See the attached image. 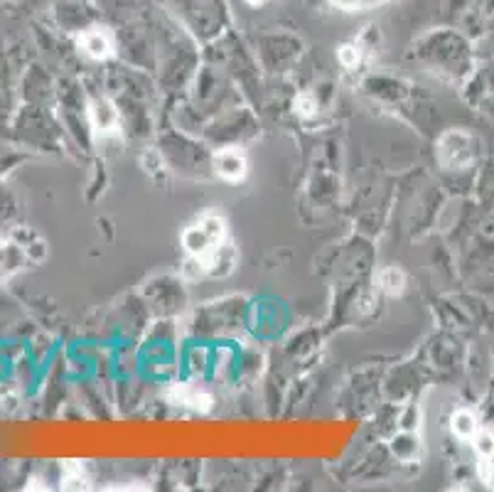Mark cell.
<instances>
[{
  "label": "cell",
  "mask_w": 494,
  "mask_h": 492,
  "mask_svg": "<svg viewBox=\"0 0 494 492\" xmlns=\"http://www.w3.org/2000/svg\"><path fill=\"white\" fill-rule=\"evenodd\" d=\"M337 8L347 10V13H357V10H372L379 8V5L388 3V0H332Z\"/></svg>",
  "instance_id": "30bf717a"
},
{
  "label": "cell",
  "mask_w": 494,
  "mask_h": 492,
  "mask_svg": "<svg viewBox=\"0 0 494 492\" xmlns=\"http://www.w3.org/2000/svg\"><path fill=\"white\" fill-rule=\"evenodd\" d=\"M296 111L300 113V116L310 118L317 113V99L312 96V94H300V96L296 99Z\"/></svg>",
  "instance_id": "7c38bea8"
},
{
  "label": "cell",
  "mask_w": 494,
  "mask_h": 492,
  "mask_svg": "<svg viewBox=\"0 0 494 492\" xmlns=\"http://www.w3.org/2000/svg\"><path fill=\"white\" fill-rule=\"evenodd\" d=\"M89 116H91V126L96 128V133H101V136H113V133H118L121 116H118V108L113 106L108 99L94 101L91 108H89Z\"/></svg>",
  "instance_id": "5b68a950"
},
{
  "label": "cell",
  "mask_w": 494,
  "mask_h": 492,
  "mask_svg": "<svg viewBox=\"0 0 494 492\" xmlns=\"http://www.w3.org/2000/svg\"><path fill=\"white\" fill-rule=\"evenodd\" d=\"M452 431H455V436H460L462 441H472L477 434V419L472 411H457L455 416H452Z\"/></svg>",
  "instance_id": "52a82bcc"
},
{
  "label": "cell",
  "mask_w": 494,
  "mask_h": 492,
  "mask_svg": "<svg viewBox=\"0 0 494 492\" xmlns=\"http://www.w3.org/2000/svg\"><path fill=\"white\" fill-rule=\"evenodd\" d=\"M246 3H248V5H253V8H258V5H263V3H266V0H246Z\"/></svg>",
  "instance_id": "4fadbf2b"
},
{
  "label": "cell",
  "mask_w": 494,
  "mask_h": 492,
  "mask_svg": "<svg viewBox=\"0 0 494 492\" xmlns=\"http://www.w3.org/2000/svg\"><path fill=\"white\" fill-rule=\"evenodd\" d=\"M438 156L445 168H465L472 160V141L467 133L462 131H450L441 138L438 143Z\"/></svg>",
  "instance_id": "7a4b0ae2"
},
{
  "label": "cell",
  "mask_w": 494,
  "mask_h": 492,
  "mask_svg": "<svg viewBox=\"0 0 494 492\" xmlns=\"http://www.w3.org/2000/svg\"><path fill=\"white\" fill-rule=\"evenodd\" d=\"M64 488H72V490L87 488V478H84L82 465L74 463V460H69V463L64 465Z\"/></svg>",
  "instance_id": "9c48e42d"
},
{
  "label": "cell",
  "mask_w": 494,
  "mask_h": 492,
  "mask_svg": "<svg viewBox=\"0 0 494 492\" xmlns=\"http://www.w3.org/2000/svg\"><path fill=\"white\" fill-rule=\"evenodd\" d=\"M379 286H381V291L388 293V296H398V293L403 291V286H406V276H403V271L396 266L384 268V271L379 273Z\"/></svg>",
  "instance_id": "8992f818"
},
{
  "label": "cell",
  "mask_w": 494,
  "mask_h": 492,
  "mask_svg": "<svg viewBox=\"0 0 494 492\" xmlns=\"http://www.w3.org/2000/svg\"><path fill=\"white\" fill-rule=\"evenodd\" d=\"M79 49L91 59H106L113 54V37L106 27H91L82 32L79 37Z\"/></svg>",
  "instance_id": "277c9868"
},
{
  "label": "cell",
  "mask_w": 494,
  "mask_h": 492,
  "mask_svg": "<svg viewBox=\"0 0 494 492\" xmlns=\"http://www.w3.org/2000/svg\"><path fill=\"white\" fill-rule=\"evenodd\" d=\"M175 394H177V399L182 401V404L194 406V409H199V406H202V409H209V396H204L202 391L189 389V386H177Z\"/></svg>",
  "instance_id": "ba28073f"
},
{
  "label": "cell",
  "mask_w": 494,
  "mask_h": 492,
  "mask_svg": "<svg viewBox=\"0 0 494 492\" xmlns=\"http://www.w3.org/2000/svg\"><path fill=\"white\" fill-rule=\"evenodd\" d=\"M214 172L227 182H239L246 175V158L236 148H224L214 153Z\"/></svg>",
  "instance_id": "3957f363"
},
{
  "label": "cell",
  "mask_w": 494,
  "mask_h": 492,
  "mask_svg": "<svg viewBox=\"0 0 494 492\" xmlns=\"http://www.w3.org/2000/svg\"><path fill=\"white\" fill-rule=\"evenodd\" d=\"M224 236H227V227H224L222 217L204 215L202 220L184 229L182 246L187 248V253L194 261H204V258L212 256L224 244Z\"/></svg>",
  "instance_id": "6da1fadb"
},
{
  "label": "cell",
  "mask_w": 494,
  "mask_h": 492,
  "mask_svg": "<svg viewBox=\"0 0 494 492\" xmlns=\"http://www.w3.org/2000/svg\"><path fill=\"white\" fill-rule=\"evenodd\" d=\"M337 57L347 69H354L359 64V59H362V49H359L357 44H342L339 52H337Z\"/></svg>",
  "instance_id": "8fae6325"
}]
</instances>
